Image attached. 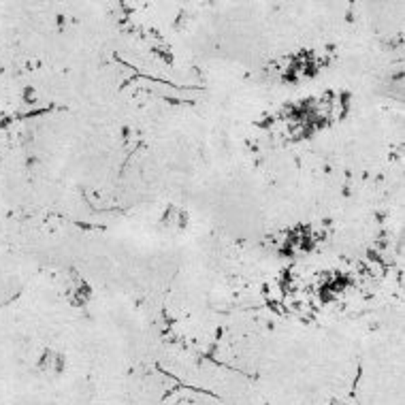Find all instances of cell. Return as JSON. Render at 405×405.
I'll use <instances>...</instances> for the list:
<instances>
[{
	"mask_svg": "<svg viewBox=\"0 0 405 405\" xmlns=\"http://www.w3.org/2000/svg\"><path fill=\"white\" fill-rule=\"evenodd\" d=\"M160 226L169 233H186L190 226V214L180 205H167L160 214Z\"/></svg>",
	"mask_w": 405,
	"mask_h": 405,
	"instance_id": "6da1fadb",
	"label": "cell"
},
{
	"mask_svg": "<svg viewBox=\"0 0 405 405\" xmlns=\"http://www.w3.org/2000/svg\"><path fill=\"white\" fill-rule=\"evenodd\" d=\"M62 365H64V357H62L60 352H54V350H45L43 359L39 361V367L45 373H60L62 371Z\"/></svg>",
	"mask_w": 405,
	"mask_h": 405,
	"instance_id": "7a4b0ae2",
	"label": "cell"
}]
</instances>
